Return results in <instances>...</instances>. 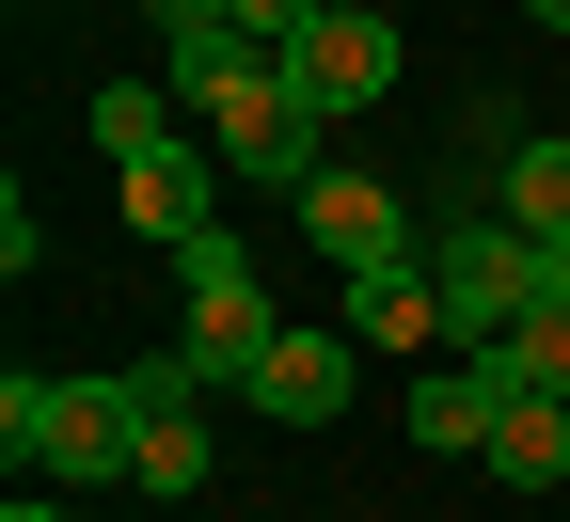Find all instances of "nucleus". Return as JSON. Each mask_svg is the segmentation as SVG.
Instances as JSON below:
<instances>
[{
  "instance_id": "nucleus-13",
  "label": "nucleus",
  "mask_w": 570,
  "mask_h": 522,
  "mask_svg": "<svg viewBox=\"0 0 570 522\" xmlns=\"http://www.w3.org/2000/svg\"><path fill=\"white\" fill-rule=\"evenodd\" d=\"M491 364H508L523 396H570V254H554V285H539V317H523L508 348H491Z\"/></svg>"
},
{
  "instance_id": "nucleus-19",
  "label": "nucleus",
  "mask_w": 570,
  "mask_h": 522,
  "mask_svg": "<svg viewBox=\"0 0 570 522\" xmlns=\"http://www.w3.org/2000/svg\"><path fill=\"white\" fill-rule=\"evenodd\" d=\"M159 522H175V506H159Z\"/></svg>"
},
{
  "instance_id": "nucleus-7",
  "label": "nucleus",
  "mask_w": 570,
  "mask_h": 522,
  "mask_svg": "<svg viewBox=\"0 0 570 522\" xmlns=\"http://www.w3.org/2000/svg\"><path fill=\"white\" fill-rule=\"evenodd\" d=\"M127 396H142V460H127V491H159V506H190L206 491V381H190V364L159 348V364H127Z\"/></svg>"
},
{
  "instance_id": "nucleus-9",
  "label": "nucleus",
  "mask_w": 570,
  "mask_h": 522,
  "mask_svg": "<svg viewBox=\"0 0 570 522\" xmlns=\"http://www.w3.org/2000/svg\"><path fill=\"white\" fill-rule=\"evenodd\" d=\"M333 333H348V348H412V364H428V348H460V333H444V269H428V254L348 269V317H333Z\"/></svg>"
},
{
  "instance_id": "nucleus-14",
  "label": "nucleus",
  "mask_w": 570,
  "mask_h": 522,
  "mask_svg": "<svg viewBox=\"0 0 570 522\" xmlns=\"http://www.w3.org/2000/svg\"><path fill=\"white\" fill-rule=\"evenodd\" d=\"M190 17H223V32H254V48H302L333 0H159V32H190Z\"/></svg>"
},
{
  "instance_id": "nucleus-15",
  "label": "nucleus",
  "mask_w": 570,
  "mask_h": 522,
  "mask_svg": "<svg viewBox=\"0 0 570 522\" xmlns=\"http://www.w3.org/2000/svg\"><path fill=\"white\" fill-rule=\"evenodd\" d=\"M0 522H63V506H48V491H17V506H0Z\"/></svg>"
},
{
  "instance_id": "nucleus-18",
  "label": "nucleus",
  "mask_w": 570,
  "mask_h": 522,
  "mask_svg": "<svg viewBox=\"0 0 570 522\" xmlns=\"http://www.w3.org/2000/svg\"><path fill=\"white\" fill-rule=\"evenodd\" d=\"M365 17H381V0H365Z\"/></svg>"
},
{
  "instance_id": "nucleus-5",
  "label": "nucleus",
  "mask_w": 570,
  "mask_h": 522,
  "mask_svg": "<svg viewBox=\"0 0 570 522\" xmlns=\"http://www.w3.org/2000/svg\"><path fill=\"white\" fill-rule=\"evenodd\" d=\"M428 269H444V333L460 348H508L539 317V285H554V254L523 238V221H460V238H428Z\"/></svg>"
},
{
  "instance_id": "nucleus-11",
  "label": "nucleus",
  "mask_w": 570,
  "mask_h": 522,
  "mask_svg": "<svg viewBox=\"0 0 570 522\" xmlns=\"http://www.w3.org/2000/svg\"><path fill=\"white\" fill-rule=\"evenodd\" d=\"M491 221H523L539 254H570V127L508 142V175H491Z\"/></svg>"
},
{
  "instance_id": "nucleus-6",
  "label": "nucleus",
  "mask_w": 570,
  "mask_h": 522,
  "mask_svg": "<svg viewBox=\"0 0 570 522\" xmlns=\"http://www.w3.org/2000/svg\"><path fill=\"white\" fill-rule=\"evenodd\" d=\"M285 96H302L317 127H348V111H381L396 96V17H365V0H333V17L285 48Z\"/></svg>"
},
{
  "instance_id": "nucleus-4",
  "label": "nucleus",
  "mask_w": 570,
  "mask_h": 522,
  "mask_svg": "<svg viewBox=\"0 0 570 522\" xmlns=\"http://www.w3.org/2000/svg\"><path fill=\"white\" fill-rule=\"evenodd\" d=\"M285 348V317H269V269L238 254V238H190L175 254V364L206 396H254V364Z\"/></svg>"
},
{
  "instance_id": "nucleus-10",
  "label": "nucleus",
  "mask_w": 570,
  "mask_h": 522,
  "mask_svg": "<svg viewBox=\"0 0 570 522\" xmlns=\"http://www.w3.org/2000/svg\"><path fill=\"white\" fill-rule=\"evenodd\" d=\"M254 412H269V427H333V412H348V333H285V348L254 364Z\"/></svg>"
},
{
  "instance_id": "nucleus-12",
  "label": "nucleus",
  "mask_w": 570,
  "mask_h": 522,
  "mask_svg": "<svg viewBox=\"0 0 570 522\" xmlns=\"http://www.w3.org/2000/svg\"><path fill=\"white\" fill-rule=\"evenodd\" d=\"M491 475H508V491H554V475H570V396H508V427H491Z\"/></svg>"
},
{
  "instance_id": "nucleus-1",
  "label": "nucleus",
  "mask_w": 570,
  "mask_h": 522,
  "mask_svg": "<svg viewBox=\"0 0 570 522\" xmlns=\"http://www.w3.org/2000/svg\"><path fill=\"white\" fill-rule=\"evenodd\" d=\"M159 63H175V96L206 111L223 175H254V190H285V206L333 175V127L285 96V48H254V32H223V17H190V32H159Z\"/></svg>"
},
{
  "instance_id": "nucleus-3",
  "label": "nucleus",
  "mask_w": 570,
  "mask_h": 522,
  "mask_svg": "<svg viewBox=\"0 0 570 522\" xmlns=\"http://www.w3.org/2000/svg\"><path fill=\"white\" fill-rule=\"evenodd\" d=\"M96 142H111V190H127V221H142L159 254L223 238V190H206V142H175V111L142 96V80H111V96H96Z\"/></svg>"
},
{
  "instance_id": "nucleus-2",
  "label": "nucleus",
  "mask_w": 570,
  "mask_h": 522,
  "mask_svg": "<svg viewBox=\"0 0 570 522\" xmlns=\"http://www.w3.org/2000/svg\"><path fill=\"white\" fill-rule=\"evenodd\" d=\"M0 443H17V475H48V491H111L142 460V396L127 381H0Z\"/></svg>"
},
{
  "instance_id": "nucleus-8",
  "label": "nucleus",
  "mask_w": 570,
  "mask_h": 522,
  "mask_svg": "<svg viewBox=\"0 0 570 522\" xmlns=\"http://www.w3.org/2000/svg\"><path fill=\"white\" fill-rule=\"evenodd\" d=\"M302 254H317V269H396V254H412V206H396L381 175L333 159V175L302 190Z\"/></svg>"
},
{
  "instance_id": "nucleus-16",
  "label": "nucleus",
  "mask_w": 570,
  "mask_h": 522,
  "mask_svg": "<svg viewBox=\"0 0 570 522\" xmlns=\"http://www.w3.org/2000/svg\"><path fill=\"white\" fill-rule=\"evenodd\" d=\"M523 17H539V32H570V0H523Z\"/></svg>"
},
{
  "instance_id": "nucleus-17",
  "label": "nucleus",
  "mask_w": 570,
  "mask_h": 522,
  "mask_svg": "<svg viewBox=\"0 0 570 522\" xmlns=\"http://www.w3.org/2000/svg\"><path fill=\"white\" fill-rule=\"evenodd\" d=\"M17 17H63V0H17Z\"/></svg>"
}]
</instances>
